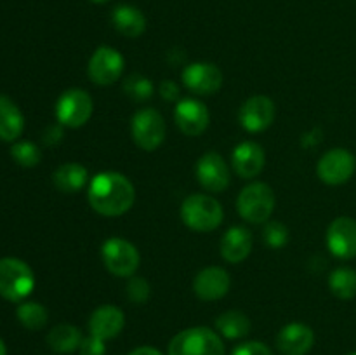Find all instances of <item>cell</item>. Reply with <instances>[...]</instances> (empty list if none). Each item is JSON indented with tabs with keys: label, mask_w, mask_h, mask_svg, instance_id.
I'll list each match as a JSON object with an SVG mask.
<instances>
[{
	"label": "cell",
	"mask_w": 356,
	"mask_h": 355,
	"mask_svg": "<svg viewBox=\"0 0 356 355\" xmlns=\"http://www.w3.org/2000/svg\"><path fill=\"white\" fill-rule=\"evenodd\" d=\"M16 315H17V320H19V322L30 331L42 329V327L47 324V319H49V313L47 310H45V306H42L40 303H35V301L21 303L16 310Z\"/></svg>",
	"instance_id": "27"
},
{
	"label": "cell",
	"mask_w": 356,
	"mask_h": 355,
	"mask_svg": "<svg viewBox=\"0 0 356 355\" xmlns=\"http://www.w3.org/2000/svg\"><path fill=\"white\" fill-rule=\"evenodd\" d=\"M216 329L228 340H238L250 333V320L238 310H229L216 320Z\"/></svg>",
	"instance_id": "25"
},
{
	"label": "cell",
	"mask_w": 356,
	"mask_h": 355,
	"mask_svg": "<svg viewBox=\"0 0 356 355\" xmlns=\"http://www.w3.org/2000/svg\"><path fill=\"white\" fill-rule=\"evenodd\" d=\"M35 287L31 268L17 258L0 260V296L9 301H23Z\"/></svg>",
	"instance_id": "4"
},
{
	"label": "cell",
	"mask_w": 356,
	"mask_h": 355,
	"mask_svg": "<svg viewBox=\"0 0 356 355\" xmlns=\"http://www.w3.org/2000/svg\"><path fill=\"white\" fill-rule=\"evenodd\" d=\"M221 204L205 194H193L181 204V219L195 232H212L222 223Z\"/></svg>",
	"instance_id": "2"
},
{
	"label": "cell",
	"mask_w": 356,
	"mask_h": 355,
	"mask_svg": "<svg viewBox=\"0 0 356 355\" xmlns=\"http://www.w3.org/2000/svg\"><path fill=\"white\" fill-rule=\"evenodd\" d=\"M124 93L134 101H145L152 97L153 84L145 75H131L124 82Z\"/></svg>",
	"instance_id": "28"
},
{
	"label": "cell",
	"mask_w": 356,
	"mask_h": 355,
	"mask_svg": "<svg viewBox=\"0 0 356 355\" xmlns=\"http://www.w3.org/2000/svg\"><path fill=\"white\" fill-rule=\"evenodd\" d=\"M94 103L89 93L82 89H68L59 96L56 103V117L58 122L68 127H82L92 117Z\"/></svg>",
	"instance_id": "8"
},
{
	"label": "cell",
	"mask_w": 356,
	"mask_h": 355,
	"mask_svg": "<svg viewBox=\"0 0 356 355\" xmlns=\"http://www.w3.org/2000/svg\"><path fill=\"white\" fill-rule=\"evenodd\" d=\"M195 173H197L198 183H200L205 190L214 191V194L226 190L229 184L228 166H226L225 159L216 152L204 153V155L198 159Z\"/></svg>",
	"instance_id": "13"
},
{
	"label": "cell",
	"mask_w": 356,
	"mask_h": 355,
	"mask_svg": "<svg viewBox=\"0 0 356 355\" xmlns=\"http://www.w3.org/2000/svg\"><path fill=\"white\" fill-rule=\"evenodd\" d=\"M149 292H152L149 291V284L143 277L131 278V282L127 284V296L136 305H143V303L148 301Z\"/></svg>",
	"instance_id": "31"
},
{
	"label": "cell",
	"mask_w": 356,
	"mask_h": 355,
	"mask_svg": "<svg viewBox=\"0 0 356 355\" xmlns=\"http://www.w3.org/2000/svg\"><path fill=\"white\" fill-rule=\"evenodd\" d=\"M329 287L339 299H351L356 296V271L353 268L341 267L330 274Z\"/></svg>",
	"instance_id": "26"
},
{
	"label": "cell",
	"mask_w": 356,
	"mask_h": 355,
	"mask_svg": "<svg viewBox=\"0 0 356 355\" xmlns=\"http://www.w3.org/2000/svg\"><path fill=\"white\" fill-rule=\"evenodd\" d=\"M160 94H162L163 100L174 101L179 97V87H177V84L172 82V80H163V82L160 84Z\"/></svg>",
	"instance_id": "34"
},
{
	"label": "cell",
	"mask_w": 356,
	"mask_h": 355,
	"mask_svg": "<svg viewBox=\"0 0 356 355\" xmlns=\"http://www.w3.org/2000/svg\"><path fill=\"white\" fill-rule=\"evenodd\" d=\"M132 139L145 152H153L165 139V122L162 115L153 108H143L136 111L131 124Z\"/></svg>",
	"instance_id": "7"
},
{
	"label": "cell",
	"mask_w": 356,
	"mask_h": 355,
	"mask_svg": "<svg viewBox=\"0 0 356 355\" xmlns=\"http://www.w3.org/2000/svg\"><path fill=\"white\" fill-rule=\"evenodd\" d=\"M240 216L245 221L259 225L270 219L271 212L275 209V194L270 184L266 183H250L243 188L236 200Z\"/></svg>",
	"instance_id": "5"
},
{
	"label": "cell",
	"mask_w": 356,
	"mask_h": 355,
	"mask_svg": "<svg viewBox=\"0 0 356 355\" xmlns=\"http://www.w3.org/2000/svg\"><path fill=\"white\" fill-rule=\"evenodd\" d=\"M327 247L341 260L356 256V221L350 216L336 218L327 230Z\"/></svg>",
	"instance_id": "11"
},
{
	"label": "cell",
	"mask_w": 356,
	"mask_h": 355,
	"mask_svg": "<svg viewBox=\"0 0 356 355\" xmlns=\"http://www.w3.org/2000/svg\"><path fill=\"white\" fill-rule=\"evenodd\" d=\"M111 24L124 37L136 38L145 33L146 17L138 7L129 6V3H120L111 13Z\"/></svg>",
	"instance_id": "21"
},
{
	"label": "cell",
	"mask_w": 356,
	"mask_h": 355,
	"mask_svg": "<svg viewBox=\"0 0 356 355\" xmlns=\"http://www.w3.org/2000/svg\"><path fill=\"white\" fill-rule=\"evenodd\" d=\"M82 334L72 324H59L47 334V345L58 354H72L82 343Z\"/></svg>",
	"instance_id": "24"
},
{
	"label": "cell",
	"mask_w": 356,
	"mask_h": 355,
	"mask_svg": "<svg viewBox=\"0 0 356 355\" xmlns=\"http://www.w3.org/2000/svg\"><path fill=\"white\" fill-rule=\"evenodd\" d=\"M134 200V184L120 173H99L89 184V204L101 216L125 214Z\"/></svg>",
	"instance_id": "1"
},
{
	"label": "cell",
	"mask_w": 356,
	"mask_h": 355,
	"mask_svg": "<svg viewBox=\"0 0 356 355\" xmlns=\"http://www.w3.org/2000/svg\"><path fill=\"white\" fill-rule=\"evenodd\" d=\"M238 120L249 132H263L273 124L275 103L268 96H252L240 106Z\"/></svg>",
	"instance_id": "12"
},
{
	"label": "cell",
	"mask_w": 356,
	"mask_h": 355,
	"mask_svg": "<svg viewBox=\"0 0 356 355\" xmlns=\"http://www.w3.org/2000/svg\"><path fill=\"white\" fill-rule=\"evenodd\" d=\"M315 343V333L309 326L292 322L282 327L277 336V348L282 355H306Z\"/></svg>",
	"instance_id": "17"
},
{
	"label": "cell",
	"mask_w": 356,
	"mask_h": 355,
	"mask_svg": "<svg viewBox=\"0 0 356 355\" xmlns=\"http://www.w3.org/2000/svg\"><path fill=\"white\" fill-rule=\"evenodd\" d=\"M183 82L191 93L211 96L222 86V73L214 63H193L183 70Z\"/></svg>",
	"instance_id": "14"
},
{
	"label": "cell",
	"mask_w": 356,
	"mask_h": 355,
	"mask_svg": "<svg viewBox=\"0 0 356 355\" xmlns=\"http://www.w3.org/2000/svg\"><path fill=\"white\" fill-rule=\"evenodd\" d=\"M63 132L59 127H49L47 131H45V136H44V141L47 143V145H52V143H58L59 139H61Z\"/></svg>",
	"instance_id": "35"
},
{
	"label": "cell",
	"mask_w": 356,
	"mask_h": 355,
	"mask_svg": "<svg viewBox=\"0 0 356 355\" xmlns=\"http://www.w3.org/2000/svg\"><path fill=\"white\" fill-rule=\"evenodd\" d=\"M124 66L125 59L117 49L101 45L90 56L87 73H89V79L97 86H110L120 79L124 73Z\"/></svg>",
	"instance_id": "9"
},
{
	"label": "cell",
	"mask_w": 356,
	"mask_h": 355,
	"mask_svg": "<svg viewBox=\"0 0 356 355\" xmlns=\"http://www.w3.org/2000/svg\"><path fill=\"white\" fill-rule=\"evenodd\" d=\"M264 242L271 249H280L289 242V230L285 228L284 223L270 221L264 226Z\"/></svg>",
	"instance_id": "30"
},
{
	"label": "cell",
	"mask_w": 356,
	"mask_h": 355,
	"mask_svg": "<svg viewBox=\"0 0 356 355\" xmlns=\"http://www.w3.org/2000/svg\"><path fill=\"white\" fill-rule=\"evenodd\" d=\"M232 355H273V352L259 341H247V343L238 345Z\"/></svg>",
	"instance_id": "33"
},
{
	"label": "cell",
	"mask_w": 356,
	"mask_h": 355,
	"mask_svg": "<svg viewBox=\"0 0 356 355\" xmlns=\"http://www.w3.org/2000/svg\"><path fill=\"white\" fill-rule=\"evenodd\" d=\"M174 118H176L177 127L186 136H200L209 127L211 113L202 101L186 97L176 104Z\"/></svg>",
	"instance_id": "15"
},
{
	"label": "cell",
	"mask_w": 356,
	"mask_h": 355,
	"mask_svg": "<svg viewBox=\"0 0 356 355\" xmlns=\"http://www.w3.org/2000/svg\"><path fill=\"white\" fill-rule=\"evenodd\" d=\"M79 350H80V355H104L106 347H104V340L90 334V336L83 338Z\"/></svg>",
	"instance_id": "32"
},
{
	"label": "cell",
	"mask_w": 356,
	"mask_h": 355,
	"mask_svg": "<svg viewBox=\"0 0 356 355\" xmlns=\"http://www.w3.org/2000/svg\"><path fill=\"white\" fill-rule=\"evenodd\" d=\"M101 258L108 271L117 277H132L139 268V251L120 237H111L101 247Z\"/></svg>",
	"instance_id": "6"
},
{
	"label": "cell",
	"mask_w": 356,
	"mask_h": 355,
	"mask_svg": "<svg viewBox=\"0 0 356 355\" xmlns=\"http://www.w3.org/2000/svg\"><path fill=\"white\" fill-rule=\"evenodd\" d=\"M129 355H163V354L153 347H139L136 348V350H132Z\"/></svg>",
	"instance_id": "36"
},
{
	"label": "cell",
	"mask_w": 356,
	"mask_h": 355,
	"mask_svg": "<svg viewBox=\"0 0 356 355\" xmlns=\"http://www.w3.org/2000/svg\"><path fill=\"white\" fill-rule=\"evenodd\" d=\"M356 169V160L348 150L334 148L329 150L318 160L316 173L318 178L327 184H343L350 181Z\"/></svg>",
	"instance_id": "10"
},
{
	"label": "cell",
	"mask_w": 356,
	"mask_h": 355,
	"mask_svg": "<svg viewBox=\"0 0 356 355\" xmlns=\"http://www.w3.org/2000/svg\"><path fill=\"white\" fill-rule=\"evenodd\" d=\"M348 355H356V352H353V354H348Z\"/></svg>",
	"instance_id": "39"
},
{
	"label": "cell",
	"mask_w": 356,
	"mask_h": 355,
	"mask_svg": "<svg viewBox=\"0 0 356 355\" xmlns=\"http://www.w3.org/2000/svg\"><path fill=\"white\" fill-rule=\"evenodd\" d=\"M252 251V233L243 226H233L221 239V256L228 263H242Z\"/></svg>",
	"instance_id": "20"
},
{
	"label": "cell",
	"mask_w": 356,
	"mask_h": 355,
	"mask_svg": "<svg viewBox=\"0 0 356 355\" xmlns=\"http://www.w3.org/2000/svg\"><path fill=\"white\" fill-rule=\"evenodd\" d=\"M0 355H7V348H6V345H3L2 340H0Z\"/></svg>",
	"instance_id": "37"
},
{
	"label": "cell",
	"mask_w": 356,
	"mask_h": 355,
	"mask_svg": "<svg viewBox=\"0 0 356 355\" xmlns=\"http://www.w3.org/2000/svg\"><path fill=\"white\" fill-rule=\"evenodd\" d=\"M87 173L86 167L82 164L76 162H68L59 166L58 169L52 174V183L63 194H76V191L82 190L87 183Z\"/></svg>",
	"instance_id": "23"
},
{
	"label": "cell",
	"mask_w": 356,
	"mask_h": 355,
	"mask_svg": "<svg viewBox=\"0 0 356 355\" xmlns=\"http://www.w3.org/2000/svg\"><path fill=\"white\" fill-rule=\"evenodd\" d=\"M264 150L254 141H243L233 150L232 164L235 173L243 180L256 178L264 167Z\"/></svg>",
	"instance_id": "19"
},
{
	"label": "cell",
	"mask_w": 356,
	"mask_h": 355,
	"mask_svg": "<svg viewBox=\"0 0 356 355\" xmlns=\"http://www.w3.org/2000/svg\"><path fill=\"white\" fill-rule=\"evenodd\" d=\"M10 155L16 160V164H19L21 167H35L42 159V153L38 150L37 145H33L31 141H19L13 146L10 150Z\"/></svg>",
	"instance_id": "29"
},
{
	"label": "cell",
	"mask_w": 356,
	"mask_h": 355,
	"mask_svg": "<svg viewBox=\"0 0 356 355\" xmlns=\"http://www.w3.org/2000/svg\"><path fill=\"white\" fill-rule=\"evenodd\" d=\"M125 326V315L118 306L103 305L92 312L89 319V331L101 340H111L118 336Z\"/></svg>",
	"instance_id": "18"
},
{
	"label": "cell",
	"mask_w": 356,
	"mask_h": 355,
	"mask_svg": "<svg viewBox=\"0 0 356 355\" xmlns=\"http://www.w3.org/2000/svg\"><path fill=\"white\" fill-rule=\"evenodd\" d=\"M90 2H92V3H104V2H108V0H90Z\"/></svg>",
	"instance_id": "38"
},
{
	"label": "cell",
	"mask_w": 356,
	"mask_h": 355,
	"mask_svg": "<svg viewBox=\"0 0 356 355\" xmlns=\"http://www.w3.org/2000/svg\"><path fill=\"white\" fill-rule=\"evenodd\" d=\"M169 355H225V345L209 327H190L170 340Z\"/></svg>",
	"instance_id": "3"
},
{
	"label": "cell",
	"mask_w": 356,
	"mask_h": 355,
	"mask_svg": "<svg viewBox=\"0 0 356 355\" xmlns=\"http://www.w3.org/2000/svg\"><path fill=\"white\" fill-rule=\"evenodd\" d=\"M232 278L229 274L221 267H207L193 281V291L204 301H216L228 294Z\"/></svg>",
	"instance_id": "16"
},
{
	"label": "cell",
	"mask_w": 356,
	"mask_h": 355,
	"mask_svg": "<svg viewBox=\"0 0 356 355\" xmlns=\"http://www.w3.org/2000/svg\"><path fill=\"white\" fill-rule=\"evenodd\" d=\"M24 117L13 100L0 94V139L14 141L23 134Z\"/></svg>",
	"instance_id": "22"
}]
</instances>
